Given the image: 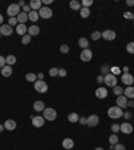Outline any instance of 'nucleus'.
<instances>
[{
	"instance_id": "obj_4",
	"label": "nucleus",
	"mask_w": 134,
	"mask_h": 150,
	"mask_svg": "<svg viewBox=\"0 0 134 150\" xmlns=\"http://www.w3.org/2000/svg\"><path fill=\"white\" fill-rule=\"evenodd\" d=\"M34 87H35V91L43 94L48 90V84L46 83L44 80H36L35 83H34Z\"/></svg>"
},
{
	"instance_id": "obj_33",
	"label": "nucleus",
	"mask_w": 134,
	"mask_h": 150,
	"mask_svg": "<svg viewBox=\"0 0 134 150\" xmlns=\"http://www.w3.org/2000/svg\"><path fill=\"white\" fill-rule=\"evenodd\" d=\"M113 94H114V95H117V97L123 95V88L121 87V86H115V87H113Z\"/></svg>"
},
{
	"instance_id": "obj_24",
	"label": "nucleus",
	"mask_w": 134,
	"mask_h": 150,
	"mask_svg": "<svg viewBox=\"0 0 134 150\" xmlns=\"http://www.w3.org/2000/svg\"><path fill=\"white\" fill-rule=\"evenodd\" d=\"M16 18H18L19 24H26V22L28 20V13H26V12H23V11H22V12L19 13Z\"/></svg>"
},
{
	"instance_id": "obj_3",
	"label": "nucleus",
	"mask_w": 134,
	"mask_h": 150,
	"mask_svg": "<svg viewBox=\"0 0 134 150\" xmlns=\"http://www.w3.org/2000/svg\"><path fill=\"white\" fill-rule=\"evenodd\" d=\"M20 12H22V8L19 7V4H11L7 8V13H8L9 18H16Z\"/></svg>"
},
{
	"instance_id": "obj_18",
	"label": "nucleus",
	"mask_w": 134,
	"mask_h": 150,
	"mask_svg": "<svg viewBox=\"0 0 134 150\" xmlns=\"http://www.w3.org/2000/svg\"><path fill=\"white\" fill-rule=\"evenodd\" d=\"M123 95H125L127 99H134V87L133 86H127V87L123 90Z\"/></svg>"
},
{
	"instance_id": "obj_51",
	"label": "nucleus",
	"mask_w": 134,
	"mask_h": 150,
	"mask_svg": "<svg viewBox=\"0 0 134 150\" xmlns=\"http://www.w3.org/2000/svg\"><path fill=\"white\" fill-rule=\"evenodd\" d=\"M80 125H86V122H87V118L86 117H79V121H78Z\"/></svg>"
},
{
	"instance_id": "obj_19",
	"label": "nucleus",
	"mask_w": 134,
	"mask_h": 150,
	"mask_svg": "<svg viewBox=\"0 0 134 150\" xmlns=\"http://www.w3.org/2000/svg\"><path fill=\"white\" fill-rule=\"evenodd\" d=\"M44 109H46V106H44V102H43V101H35V102H34V110H35V111L42 113Z\"/></svg>"
},
{
	"instance_id": "obj_29",
	"label": "nucleus",
	"mask_w": 134,
	"mask_h": 150,
	"mask_svg": "<svg viewBox=\"0 0 134 150\" xmlns=\"http://www.w3.org/2000/svg\"><path fill=\"white\" fill-rule=\"evenodd\" d=\"M26 80L27 82H32V83H35L36 80H38V76H36L34 72H28V74L26 75Z\"/></svg>"
},
{
	"instance_id": "obj_30",
	"label": "nucleus",
	"mask_w": 134,
	"mask_h": 150,
	"mask_svg": "<svg viewBox=\"0 0 134 150\" xmlns=\"http://www.w3.org/2000/svg\"><path fill=\"white\" fill-rule=\"evenodd\" d=\"M110 70H111V67H110V64H103L102 67H101V74L105 76V75L110 74Z\"/></svg>"
},
{
	"instance_id": "obj_54",
	"label": "nucleus",
	"mask_w": 134,
	"mask_h": 150,
	"mask_svg": "<svg viewBox=\"0 0 134 150\" xmlns=\"http://www.w3.org/2000/svg\"><path fill=\"white\" fill-rule=\"evenodd\" d=\"M127 107H134V99H131L130 102H127Z\"/></svg>"
},
{
	"instance_id": "obj_49",
	"label": "nucleus",
	"mask_w": 134,
	"mask_h": 150,
	"mask_svg": "<svg viewBox=\"0 0 134 150\" xmlns=\"http://www.w3.org/2000/svg\"><path fill=\"white\" fill-rule=\"evenodd\" d=\"M122 117H123L126 121H129V119L131 118V113H130V111H126V113H123V115H122Z\"/></svg>"
},
{
	"instance_id": "obj_16",
	"label": "nucleus",
	"mask_w": 134,
	"mask_h": 150,
	"mask_svg": "<svg viewBox=\"0 0 134 150\" xmlns=\"http://www.w3.org/2000/svg\"><path fill=\"white\" fill-rule=\"evenodd\" d=\"M4 129L8 130V131H13V130L16 129V122H15L13 119H7L4 122Z\"/></svg>"
},
{
	"instance_id": "obj_11",
	"label": "nucleus",
	"mask_w": 134,
	"mask_h": 150,
	"mask_svg": "<svg viewBox=\"0 0 134 150\" xmlns=\"http://www.w3.org/2000/svg\"><path fill=\"white\" fill-rule=\"evenodd\" d=\"M44 121L46 119L43 118V117H39V115L31 117V122H32V125H34L35 127H42V126L44 125Z\"/></svg>"
},
{
	"instance_id": "obj_20",
	"label": "nucleus",
	"mask_w": 134,
	"mask_h": 150,
	"mask_svg": "<svg viewBox=\"0 0 134 150\" xmlns=\"http://www.w3.org/2000/svg\"><path fill=\"white\" fill-rule=\"evenodd\" d=\"M27 31H28V28H27L26 24H18L16 26V34L20 36H24L27 34Z\"/></svg>"
},
{
	"instance_id": "obj_53",
	"label": "nucleus",
	"mask_w": 134,
	"mask_h": 150,
	"mask_svg": "<svg viewBox=\"0 0 134 150\" xmlns=\"http://www.w3.org/2000/svg\"><path fill=\"white\" fill-rule=\"evenodd\" d=\"M126 5H129V7H133V5H134V0H127V1H126Z\"/></svg>"
},
{
	"instance_id": "obj_46",
	"label": "nucleus",
	"mask_w": 134,
	"mask_h": 150,
	"mask_svg": "<svg viewBox=\"0 0 134 150\" xmlns=\"http://www.w3.org/2000/svg\"><path fill=\"white\" fill-rule=\"evenodd\" d=\"M110 72H111V74H114V75H117V74H119V72H121V68H118V67H111Z\"/></svg>"
},
{
	"instance_id": "obj_31",
	"label": "nucleus",
	"mask_w": 134,
	"mask_h": 150,
	"mask_svg": "<svg viewBox=\"0 0 134 150\" xmlns=\"http://www.w3.org/2000/svg\"><path fill=\"white\" fill-rule=\"evenodd\" d=\"M79 13H80V18H83V19H86V18H89L90 16V8H80V11H79Z\"/></svg>"
},
{
	"instance_id": "obj_27",
	"label": "nucleus",
	"mask_w": 134,
	"mask_h": 150,
	"mask_svg": "<svg viewBox=\"0 0 134 150\" xmlns=\"http://www.w3.org/2000/svg\"><path fill=\"white\" fill-rule=\"evenodd\" d=\"M78 44H79L80 47L83 50H86V48H89V40L86 39V38H80L79 40H78Z\"/></svg>"
},
{
	"instance_id": "obj_1",
	"label": "nucleus",
	"mask_w": 134,
	"mask_h": 150,
	"mask_svg": "<svg viewBox=\"0 0 134 150\" xmlns=\"http://www.w3.org/2000/svg\"><path fill=\"white\" fill-rule=\"evenodd\" d=\"M107 115L110 117L111 119H118V118H122L123 115V110L118 106H111L109 110H107Z\"/></svg>"
},
{
	"instance_id": "obj_42",
	"label": "nucleus",
	"mask_w": 134,
	"mask_h": 150,
	"mask_svg": "<svg viewBox=\"0 0 134 150\" xmlns=\"http://www.w3.org/2000/svg\"><path fill=\"white\" fill-rule=\"evenodd\" d=\"M68 51H70V47L67 44H62L60 46V52L62 54H68Z\"/></svg>"
},
{
	"instance_id": "obj_43",
	"label": "nucleus",
	"mask_w": 134,
	"mask_h": 150,
	"mask_svg": "<svg viewBox=\"0 0 134 150\" xmlns=\"http://www.w3.org/2000/svg\"><path fill=\"white\" fill-rule=\"evenodd\" d=\"M123 18H125V19H130V20H133V19H134V15H133V12H129V11H127V12L123 13Z\"/></svg>"
},
{
	"instance_id": "obj_60",
	"label": "nucleus",
	"mask_w": 134,
	"mask_h": 150,
	"mask_svg": "<svg viewBox=\"0 0 134 150\" xmlns=\"http://www.w3.org/2000/svg\"><path fill=\"white\" fill-rule=\"evenodd\" d=\"M0 36H1V34H0Z\"/></svg>"
},
{
	"instance_id": "obj_34",
	"label": "nucleus",
	"mask_w": 134,
	"mask_h": 150,
	"mask_svg": "<svg viewBox=\"0 0 134 150\" xmlns=\"http://www.w3.org/2000/svg\"><path fill=\"white\" fill-rule=\"evenodd\" d=\"M109 143L113 145V146L118 143V137H117V134H111V135L109 137Z\"/></svg>"
},
{
	"instance_id": "obj_58",
	"label": "nucleus",
	"mask_w": 134,
	"mask_h": 150,
	"mask_svg": "<svg viewBox=\"0 0 134 150\" xmlns=\"http://www.w3.org/2000/svg\"><path fill=\"white\" fill-rule=\"evenodd\" d=\"M3 130H4V125H1V123H0V133L3 131Z\"/></svg>"
},
{
	"instance_id": "obj_38",
	"label": "nucleus",
	"mask_w": 134,
	"mask_h": 150,
	"mask_svg": "<svg viewBox=\"0 0 134 150\" xmlns=\"http://www.w3.org/2000/svg\"><path fill=\"white\" fill-rule=\"evenodd\" d=\"M8 24L11 27H16L19 24V22H18V18H9V20H8Z\"/></svg>"
},
{
	"instance_id": "obj_12",
	"label": "nucleus",
	"mask_w": 134,
	"mask_h": 150,
	"mask_svg": "<svg viewBox=\"0 0 134 150\" xmlns=\"http://www.w3.org/2000/svg\"><path fill=\"white\" fill-rule=\"evenodd\" d=\"M115 32L113 31V30H106V31L102 32V38L105 40H107V42H111V40L115 39Z\"/></svg>"
},
{
	"instance_id": "obj_23",
	"label": "nucleus",
	"mask_w": 134,
	"mask_h": 150,
	"mask_svg": "<svg viewBox=\"0 0 134 150\" xmlns=\"http://www.w3.org/2000/svg\"><path fill=\"white\" fill-rule=\"evenodd\" d=\"M62 146L64 147V149H72L74 147V141H72L71 138H64L63 139V142H62Z\"/></svg>"
},
{
	"instance_id": "obj_45",
	"label": "nucleus",
	"mask_w": 134,
	"mask_h": 150,
	"mask_svg": "<svg viewBox=\"0 0 134 150\" xmlns=\"http://www.w3.org/2000/svg\"><path fill=\"white\" fill-rule=\"evenodd\" d=\"M5 64H7V62H5V58L0 55V68H3Z\"/></svg>"
},
{
	"instance_id": "obj_52",
	"label": "nucleus",
	"mask_w": 134,
	"mask_h": 150,
	"mask_svg": "<svg viewBox=\"0 0 134 150\" xmlns=\"http://www.w3.org/2000/svg\"><path fill=\"white\" fill-rule=\"evenodd\" d=\"M36 76H38V80H43V79H44V74H43V72L36 74Z\"/></svg>"
},
{
	"instance_id": "obj_40",
	"label": "nucleus",
	"mask_w": 134,
	"mask_h": 150,
	"mask_svg": "<svg viewBox=\"0 0 134 150\" xmlns=\"http://www.w3.org/2000/svg\"><path fill=\"white\" fill-rule=\"evenodd\" d=\"M51 76H56V75L59 74V68H56V67H52V68H50V72H48Z\"/></svg>"
},
{
	"instance_id": "obj_28",
	"label": "nucleus",
	"mask_w": 134,
	"mask_h": 150,
	"mask_svg": "<svg viewBox=\"0 0 134 150\" xmlns=\"http://www.w3.org/2000/svg\"><path fill=\"white\" fill-rule=\"evenodd\" d=\"M38 19H39V13H38V11H31V12L28 13V20L36 22Z\"/></svg>"
},
{
	"instance_id": "obj_5",
	"label": "nucleus",
	"mask_w": 134,
	"mask_h": 150,
	"mask_svg": "<svg viewBox=\"0 0 134 150\" xmlns=\"http://www.w3.org/2000/svg\"><path fill=\"white\" fill-rule=\"evenodd\" d=\"M38 13H39L40 18L43 19H50L52 18V9L50 8V7H47V5H44V7H42V8L38 11Z\"/></svg>"
},
{
	"instance_id": "obj_59",
	"label": "nucleus",
	"mask_w": 134,
	"mask_h": 150,
	"mask_svg": "<svg viewBox=\"0 0 134 150\" xmlns=\"http://www.w3.org/2000/svg\"><path fill=\"white\" fill-rule=\"evenodd\" d=\"M94 150H103V149H102V147H95Z\"/></svg>"
},
{
	"instance_id": "obj_2",
	"label": "nucleus",
	"mask_w": 134,
	"mask_h": 150,
	"mask_svg": "<svg viewBox=\"0 0 134 150\" xmlns=\"http://www.w3.org/2000/svg\"><path fill=\"white\" fill-rule=\"evenodd\" d=\"M56 117H58V114H56V110H55V109H52V107H46L44 110H43V118H44L46 121L52 122V121H55V119H56Z\"/></svg>"
},
{
	"instance_id": "obj_61",
	"label": "nucleus",
	"mask_w": 134,
	"mask_h": 150,
	"mask_svg": "<svg viewBox=\"0 0 134 150\" xmlns=\"http://www.w3.org/2000/svg\"><path fill=\"white\" fill-rule=\"evenodd\" d=\"M109 150H110V149H109Z\"/></svg>"
},
{
	"instance_id": "obj_6",
	"label": "nucleus",
	"mask_w": 134,
	"mask_h": 150,
	"mask_svg": "<svg viewBox=\"0 0 134 150\" xmlns=\"http://www.w3.org/2000/svg\"><path fill=\"white\" fill-rule=\"evenodd\" d=\"M117 82H118V79H117V76L114 74H107L105 75V84L106 86H110V87H115L117 86Z\"/></svg>"
},
{
	"instance_id": "obj_57",
	"label": "nucleus",
	"mask_w": 134,
	"mask_h": 150,
	"mask_svg": "<svg viewBox=\"0 0 134 150\" xmlns=\"http://www.w3.org/2000/svg\"><path fill=\"white\" fill-rule=\"evenodd\" d=\"M42 3H44V4H51V3H52V0H43Z\"/></svg>"
},
{
	"instance_id": "obj_15",
	"label": "nucleus",
	"mask_w": 134,
	"mask_h": 150,
	"mask_svg": "<svg viewBox=\"0 0 134 150\" xmlns=\"http://www.w3.org/2000/svg\"><path fill=\"white\" fill-rule=\"evenodd\" d=\"M127 98L125 95H119V97H117V106L121 107V109H123V107H127Z\"/></svg>"
},
{
	"instance_id": "obj_13",
	"label": "nucleus",
	"mask_w": 134,
	"mask_h": 150,
	"mask_svg": "<svg viewBox=\"0 0 134 150\" xmlns=\"http://www.w3.org/2000/svg\"><path fill=\"white\" fill-rule=\"evenodd\" d=\"M121 133L123 134H131L133 133V125L129 123V122H123L121 125Z\"/></svg>"
},
{
	"instance_id": "obj_47",
	"label": "nucleus",
	"mask_w": 134,
	"mask_h": 150,
	"mask_svg": "<svg viewBox=\"0 0 134 150\" xmlns=\"http://www.w3.org/2000/svg\"><path fill=\"white\" fill-rule=\"evenodd\" d=\"M66 75H67V71L64 70V68H59V74H58V76H62V78H63V76H66Z\"/></svg>"
},
{
	"instance_id": "obj_39",
	"label": "nucleus",
	"mask_w": 134,
	"mask_h": 150,
	"mask_svg": "<svg viewBox=\"0 0 134 150\" xmlns=\"http://www.w3.org/2000/svg\"><path fill=\"white\" fill-rule=\"evenodd\" d=\"M91 4H93V0H83V1L80 3V5H82L83 8H90Z\"/></svg>"
},
{
	"instance_id": "obj_14",
	"label": "nucleus",
	"mask_w": 134,
	"mask_h": 150,
	"mask_svg": "<svg viewBox=\"0 0 134 150\" xmlns=\"http://www.w3.org/2000/svg\"><path fill=\"white\" fill-rule=\"evenodd\" d=\"M95 97L99 99H105L107 97V88L106 87H98L95 90Z\"/></svg>"
},
{
	"instance_id": "obj_22",
	"label": "nucleus",
	"mask_w": 134,
	"mask_h": 150,
	"mask_svg": "<svg viewBox=\"0 0 134 150\" xmlns=\"http://www.w3.org/2000/svg\"><path fill=\"white\" fill-rule=\"evenodd\" d=\"M28 35L30 36H36V35H39V32H40V28L38 26H31V27H28Z\"/></svg>"
},
{
	"instance_id": "obj_44",
	"label": "nucleus",
	"mask_w": 134,
	"mask_h": 150,
	"mask_svg": "<svg viewBox=\"0 0 134 150\" xmlns=\"http://www.w3.org/2000/svg\"><path fill=\"white\" fill-rule=\"evenodd\" d=\"M114 150H126V147L122 145V143H119V142H118L117 145H114Z\"/></svg>"
},
{
	"instance_id": "obj_26",
	"label": "nucleus",
	"mask_w": 134,
	"mask_h": 150,
	"mask_svg": "<svg viewBox=\"0 0 134 150\" xmlns=\"http://www.w3.org/2000/svg\"><path fill=\"white\" fill-rule=\"evenodd\" d=\"M70 8L74 9V11H80L82 5H80V3L78 0H71V1H70Z\"/></svg>"
},
{
	"instance_id": "obj_36",
	"label": "nucleus",
	"mask_w": 134,
	"mask_h": 150,
	"mask_svg": "<svg viewBox=\"0 0 134 150\" xmlns=\"http://www.w3.org/2000/svg\"><path fill=\"white\" fill-rule=\"evenodd\" d=\"M126 51L129 54H134V42H130L126 44Z\"/></svg>"
},
{
	"instance_id": "obj_56",
	"label": "nucleus",
	"mask_w": 134,
	"mask_h": 150,
	"mask_svg": "<svg viewBox=\"0 0 134 150\" xmlns=\"http://www.w3.org/2000/svg\"><path fill=\"white\" fill-rule=\"evenodd\" d=\"M18 4H19V7H24V5H26V4H24V0H20Z\"/></svg>"
},
{
	"instance_id": "obj_50",
	"label": "nucleus",
	"mask_w": 134,
	"mask_h": 150,
	"mask_svg": "<svg viewBox=\"0 0 134 150\" xmlns=\"http://www.w3.org/2000/svg\"><path fill=\"white\" fill-rule=\"evenodd\" d=\"M22 11H23V12H26V13H30L32 9H31V7H30V5H24Z\"/></svg>"
},
{
	"instance_id": "obj_35",
	"label": "nucleus",
	"mask_w": 134,
	"mask_h": 150,
	"mask_svg": "<svg viewBox=\"0 0 134 150\" xmlns=\"http://www.w3.org/2000/svg\"><path fill=\"white\" fill-rule=\"evenodd\" d=\"M101 38H102V32L94 31L93 34H91V39H93V40H99Z\"/></svg>"
},
{
	"instance_id": "obj_25",
	"label": "nucleus",
	"mask_w": 134,
	"mask_h": 150,
	"mask_svg": "<svg viewBox=\"0 0 134 150\" xmlns=\"http://www.w3.org/2000/svg\"><path fill=\"white\" fill-rule=\"evenodd\" d=\"M67 119H68V122H71V123H76V122L79 121V115H78V113H70V114L67 115Z\"/></svg>"
},
{
	"instance_id": "obj_41",
	"label": "nucleus",
	"mask_w": 134,
	"mask_h": 150,
	"mask_svg": "<svg viewBox=\"0 0 134 150\" xmlns=\"http://www.w3.org/2000/svg\"><path fill=\"white\" fill-rule=\"evenodd\" d=\"M111 131L115 134V133L121 131V125H117V123H113L111 125Z\"/></svg>"
},
{
	"instance_id": "obj_32",
	"label": "nucleus",
	"mask_w": 134,
	"mask_h": 150,
	"mask_svg": "<svg viewBox=\"0 0 134 150\" xmlns=\"http://www.w3.org/2000/svg\"><path fill=\"white\" fill-rule=\"evenodd\" d=\"M5 62H7L8 66H12V64L16 63V56H15V55H8V56L5 58Z\"/></svg>"
},
{
	"instance_id": "obj_8",
	"label": "nucleus",
	"mask_w": 134,
	"mask_h": 150,
	"mask_svg": "<svg viewBox=\"0 0 134 150\" xmlns=\"http://www.w3.org/2000/svg\"><path fill=\"white\" fill-rule=\"evenodd\" d=\"M99 123V117L97 114H91L89 115V118H87V122L86 125L89 126V127H95Z\"/></svg>"
},
{
	"instance_id": "obj_21",
	"label": "nucleus",
	"mask_w": 134,
	"mask_h": 150,
	"mask_svg": "<svg viewBox=\"0 0 134 150\" xmlns=\"http://www.w3.org/2000/svg\"><path fill=\"white\" fill-rule=\"evenodd\" d=\"M1 75L4 76V78H8L12 75V66H8V64H5L3 68H1Z\"/></svg>"
},
{
	"instance_id": "obj_9",
	"label": "nucleus",
	"mask_w": 134,
	"mask_h": 150,
	"mask_svg": "<svg viewBox=\"0 0 134 150\" xmlns=\"http://www.w3.org/2000/svg\"><path fill=\"white\" fill-rule=\"evenodd\" d=\"M91 59H93V52L90 48H86L80 52V60L82 62H90Z\"/></svg>"
},
{
	"instance_id": "obj_17",
	"label": "nucleus",
	"mask_w": 134,
	"mask_h": 150,
	"mask_svg": "<svg viewBox=\"0 0 134 150\" xmlns=\"http://www.w3.org/2000/svg\"><path fill=\"white\" fill-rule=\"evenodd\" d=\"M43 3H42V0H31V1H30V7H31V9L32 11H39L40 8H42V7H43Z\"/></svg>"
},
{
	"instance_id": "obj_48",
	"label": "nucleus",
	"mask_w": 134,
	"mask_h": 150,
	"mask_svg": "<svg viewBox=\"0 0 134 150\" xmlns=\"http://www.w3.org/2000/svg\"><path fill=\"white\" fill-rule=\"evenodd\" d=\"M97 82H98L99 84L105 83V76H103V75H98V76H97Z\"/></svg>"
},
{
	"instance_id": "obj_10",
	"label": "nucleus",
	"mask_w": 134,
	"mask_h": 150,
	"mask_svg": "<svg viewBox=\"0 0 134 150\" xmlns=\"http://www.w3.org/2000/svg\"><path fill=\"white\" fill-rule=\"evenodd\" d=\"M12 27L9 26V24H1L0 26V34L3 36H9V35H12Z\"/></svg>"
},
{
	"instance_id": "obj_37",
	"label": "nucleus",
	"mask_w": 134,
	"mask_h": 150,
	"mask_svg": "<svg viewBox=\"0 0 134 150\" xmlns=\"http://www.w3.org/2000/svg\"><path fill=\"white\" fill-rule=\"evenodd\" d=\"M31 38H32V36H30L28 34H26L24 36H22V43H23V44L31 43Z\"/></svg>"
},
{
	"instance_id": "obj_7",
	"label": "nucleus",
	"mask_w": 134,
	"mask_h": 150,
	"mask_svg": "<svg viewBox=\"0 0 134 150\" xmlns=\"http://www.w3.org/2000/svg\"><path fill=\"white\" fill-rule=\"evenodd\" d=\"M121 80H122V83L126 84V86H133L134 83V76L129 72H125V74H122L121 76Z\"/></svg>"
},
{
	"instance_id": "obj_55",
	"label": "nucleus",
	"mask_w": 134,
	"mask_h": 150,
	"mask_svg": "<svg viewBox=\"0 0 134 150\" xmlns=\"http://www.w3.org/2000/svg\"><path fill=\"white\" fill-rule=\"evenodd\" d=\"M4 18H3V15H1V13H0V26H1V24H4Z\"/></svg>"
}]
</instances>
